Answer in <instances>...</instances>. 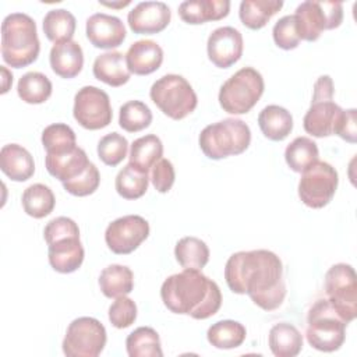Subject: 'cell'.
<instances>
[{
  "mask_svg": "<svg viewBox=\"0 0 357 357\" xmlns=\"http://www.w3.org/2000/svg\"><path fill=\"white\" fill-rule=\"evenodd\" d=\"M225 279L233 293L248 294L265 311L279 308L287 291L282 261L269 250L234 252L226 262Z\"/></svg>",
  "mask_w": 357,
  "mask_h": 357,
  "instance_id": "6da1fadb",
  "label": "cell"
},
{
  "mask_svg": "<svg viewBox=\"0 0 357 357\" xmlns=\"http://www.w3.org/2000/svg\"><path fill=\"white\" fill-rule=\"evenodd\" d=\"M160 297L169 311L194 319H208L222 305L218 283L197 269H184L169 276L160 287Z\"/></svg>",
  "mask_w": 357,
  "mask_h": 357,
  "instance_id": "7a4b0ae2",
  "label": "cell"
},
{
  "mask_svg": "<svg viewBox=\"0 0 357 357\" xmlns=\"http://www.w3.org/2000/svg\"><path fill=\"white\" fill-rule=\"evenodd\" d=\"M40 52L35 21L24 13H11L1 22V57L13 68L36 61Z\"/></svg>",
  "mask_w": 357,
  "mask_h": 357,
  "instance_id": "3957f363",
  "label": "cell"
},
{
  "mask_svg": "<svg viewBox=\"0 0 357 357\" xmlns=\"http://www.w3.org/2000/svg\"><path fill=\"white\" fill-rule=\"evenodd\" d=\"M199 148L209 159L219 160L243 153L251 142L250 127L240 119H225L206 126L198 138Z\"/></svg>",
  "mask_w": 357,
  "mask_h": 357,
  "instance_id": "277c9868",
  "label": "cell"
},
{
  "mask_svg": "<svg viewBox=\"0 0 357 357\" xmlns=\"http://www.w3.org/2000/svg\"><path fill=\"white\" fill-rule=\"evenodd\" d=\"M346 326L347 324L339 317L329 300L319 298L308 310L305 337L311 347L332 353L343 346Z\"/></svg>",
  "mask_w": 357,
  "mask_h": 357,
  "instance_id": "5b68a950",
  "label": "cell"
},
{
  "mask_svg": "<svg viewBox=\"0 0 357 357\" xmlns=\"http://www.w3.org/2000/svg\"><path fill=\"white\" fill-rule=\"evenodd\" d=\"M264 89L261 73L252 67H243L220 86L219 105L229 114H245L258 103Z\"/></svg>",
  "mask_w": 357,
  "mask_h": 357,
  "instance_id": "8992f818",
  "label": "cell"
},
{
  "mask_svg": "<svg viewBox=\"0 0 357 357\" xmlns=\"http://www.w3.org/2000/svg\"><path fill=\"white\" fill-rule=\"evenodd\" d=\"M149 96L160 112L173 120H183L198 105L191 84L178 74H166L156 79L151 86Z\"/></svg>",
  "mask_w": 357,
  "mask_h": 357,
  "instance_id": "52a82bcc",
  "label": "cell"
},
{
  "mask_svg": "<svg viewBox=\"0 0 357 357\" xmlns=\"http://www.w3.org/2000/svg\"><path fill=\"white\" fill-rule=\"evenodd\" d=\"M293 17L300 40L314 42L324 31L340 26L343 4L339 1L307 0L297 6Z\"/></svg>",
  "mask_w": 357,
  "mask_h": 357,
  "instance_id": "ba28073f",
  "label": "cell"
},
{
  "mask_svg": "<svg viewBox=\"0 0 357 357\" xmlns=\"http://www.w3.org/2000/svg\"><path fill=\"white\" fill-rule=\"evenodd\" d=\"M326 298L339 317L351 322L357 315V279L354 268L349 264H335L325 275Z\"/></svg>",
  "mask_w": 357,
  "mask_h": 357,
  "instance_id": "9c48e42d",
  "label": "cell"
},
{
  "mask_svg": "<svg viewBox=\"0 0 357 357\" xmlns=\"http://www.w3.org/2000/svg\"><path fill=\"white\" fill-rule=\"evenodd\" d=\"M339 176L332 165L317 160L301 173L298 181V197L304 205L312 209L326 206L337 188Z\"/></svg>",
  "mask_w": 357,
  "mask_h": 357,
  "instance_id": "30bf717a",
  "label": "cell"
},
{
  "mask_svg": "<svg viewBox=\"0 0 357 357\" xmlns=\"http://www.w3.org/2000/svg\"><path fill=\"white\" fill-rule=\"evenodd\" d=\"M106 329L92 317L74 319L63 339V353L68 357H98L106 344Z\"/></svg>",
  "mask_w": 357,
  "mask_h": 357,
  "instance_id": "8fae6325",
  "label": "cell"
},
{
  "mask_svg": "<svg viewBox=\"0 0 357 357\" xmlns=\"http://www.w3.org/2000/svg\"><path fill=\"white\" fill-rule=\"evenodd\" d=\"M73 116L86 130H100L112 123L113 112L109 95L96 86L86 85L74 96Z\"/></svg>",
  "mask_w": 357,
  "mask_h": 357,
  "instance_id": "7c38bea8",
  "label": "cell"
},
{
  "mask_svg": "<svg viewBox=\"0 0 357 357\" xmlns=\"http://www.w3.org/2000/svg\"><path fill=\"white\" fill-rule=\"evenodd\" d=\"M149 236V223L139 215L121 216L106 227L105 241L109 250L117 255L135 251Z\"/></svg>",
  "mask_w": 357,
  "mask_h": 357,
  "instance_id": "4fadbf2b",
  "label": "cell"
},
{
  "mask_svg": "<svg viewBox=\"0 0 357 357\" xmlns=\"http://www.w3.org/2000/svg\"><path fill=\"white\" fill-rule=\"evenodd\" d=\"M243 36L233 26L216 28L208 38V59L219 68H229L243 56Z\"/></svg>",
  "mask_w": 357,
  "mask_h": 357,
  "instance_id": "5bb4252c",
  "label": "cell"
},
{
  "mask_svg": "<svg viewBox=\"0 0 357 357\" xmlns=\"http://www.w3.org/2000/svg\"><path fill=\"white\" fill-rule=\"evenodd\" d=\"M172 20V11L163 1L138 3L127 15L128 26L138 35H155L162 32Z\"/></svg>",
  "mask_w": 357,
  "mask_h": 357,
  "instance_id": "9a60e30c",
  "label": "cell"
},
{
  "mask_svg": "<svg viewBox=\"0 0 357 357\" xmlns=\"http://www.w3.org/2000/svg\"><path fill=\"white\" fill-rule=\"evenodd\" d=\"M86 38L98 49L119 47L126 39V26L119 17L105 13L92 14L86 20Z\"/></svg>",
  "mask_w": 357,
  "mask_h": 357,
  "instance_id": "2e32d148",
  "label": "cell"
},
{
  "mask_svg": "<svg viewBox=\"0 0 357 357\" xmlns=\"http://www.w3.org/2000/svg\"><path fill=\"white\" fill-rule=\"evenodd\" d=\"M47 247L49 264L59 273L75 272L84 262L85 251L79 240V233L50 240Z\"/></svg>",
  "mask_w": 357,
  "mask_h": 357,
  "instance_id": "e0dca14e",
  "label": "cell"
},
{
  "mask_svg": "<svg viewBox=\"0 0 357 357\" xmlns=\"http://www.w3.org/2000/svg\"><path fill=\"white\" fill-rule=\"evenodd\" d=\"M342 112L343 109L333 100L311 103L303 119L305 132L315 138L333 135Z\"/></svg>",
  "mask_w": 357,
  "mask_h": 357,
  "instance_id": "ac0fdd59",
  "label": "cell"
},
{
  "mask_svg": "<svg viewBox=\"0 0 357 357\" xmlns=\"http://www.w3.org/2000/svg\"><path fill=\"white\" fill-rule=\"evenodd\" d=\"M126 61L128 71L135 75H148L155 73L163 63V50L162 47L151 40H137L134 42L127 53Z\"/></svg>",
  "mask_w": 357,
  "mask_h": 357,
  "instance_id": "d6986e66",
  "label": "cell"
},
{
  "mask_svg": "<svg viewBox=\"0 0 357 357\" xmlns=\"http://www.w3.org/2000/svg\"><path fill=\"white\" fill-rule=\"evenodd\" d=\"M49 61L56 75L66 79L74 78L81 73L84 66L82 47L73 39L54 43L50 49Z\"/></svg>",
  "mask_w": 357,
  "mask_h": 357,
  "instance_id": "ffe728a7",
  "label": "cell"
},
{
  "mask_svg": "<svg viewBox=\"0 0 357 357\" xmlns=\"http://www.w3.org/2000/svg\"><path fill=\"white\" fill-rule=\"evenodd\" d=\"M230 11L229 0H188L178 6V15L185 24L199 25L219 21Z\"/></svg>",
  "mask_w": 357,
  "mask_h": 357,
  "instance_id": "44dd1931",
  "label": "cell"
},
{
  "mask_svg": "<svg viewBox=\"0 0 357 357\" xmlns=\"http://www.w3.org/2000/svg\"><path fill=\"white\" fill-rule=\"evenodd\" d=\"M0 169L13 181H26L35 173V162L24 146L7 144L0 151Z\"/></svg>",
  "mask_w": 357,
  "mask_h": 357,
  "instance_id": "7402d4cb",
  "label": "cell"
},
{
  "mask_svg": "<svg viewBox=\"0 0 357 357\" xmlns=\"http://www.w3.org/2000/svg\"><path fill=\"white\" fill-rule=\"evenodd\" d=\"M89 163L91 160L88 159L86 152L79 146H75L73 151H68L66 153H46L45 158L46 170L61 183L78 177L88 167Z\"/></svg>",
  "mask_w": 357,
  "mask_h": 357,
  "instance_id": "603a6c76",
  "label": "cell"
},
{
  "mask_svg": "<svg viewBox=\"0 0 357 357\" xmlns=\"http://www.w3.org/2000/svg\"><path fill=\"white\" fill-rule=\"evenodd\" d=\"M92 73L96 79L113 88H119L127 84L131 75L127 67L126 54L116 50L99 54L93 61Z\"/></svg>",
  "mask_w": 357,
  "mask_h": 357,
  "instance_id": "cb8c5ba5",
  "label": "cell"
},
{
  "mask_svg": "<svg viewBox=\"0 0 357 357\" xmlns=\"http://www.w3.org/2000/svg\"><path fill=\"white\" fill-rule=\"evenodd\" d=\"M258 126L268 139L283 141L293 130V116L282 106L268 105L258 114Z\"/></svg>",
  "mask_w": 357,
  "mask_h": 357,
  "instance_id": "d4e9b609",
  "label": "cell"
},
{
  "mask_svg": "<svg viewBox=\"0 0 357 357\" xmlns=\"http://www.w3.org/2000/svg\"><path fill=\"white\" fill-rule=\"evenodd\" d=\"M269 349L276 357H294L303 349V335L289 322L273 325L268 336Z\"/></svg>",
  "mask_w": 357,
  "mask_h": 357,
  "instance_id": "484cf974",
  "label": "cell"
},
{
  "mask_svg": "<svg viewBox=\"0 0 357 357\" xmlns=\"http://www.w3.org/2000/svg\"><path fill=\"white\" fill-rule=\"evenodd\" d=\"M99 287L107 298L127 296L134 289V273L126 265H109L99 275Z\"/></svg>",
  "mask_w": 357,
  "mask_h": 357,
  "instance_id": "4316f807",
  "label": "cell"
},
{
  "mask_svg": "<svg viewBox=\"0 0 357 357\" xmlns=\"http://www.w3.org/2000/svg\"><path fill=\"white\" fill-rule=\"evenodd\" d=\"M282 7V0H243L238 8V17L244 26L258 31L264 28Z\"/></svg>",
  "mask_w": 357,
  "mask_h": 357,
  "instance_id": "83f0119b",
  "label": "cell"
},
{
  "mask_svg": "<svg viewBox=\"0 0 357 357\" xmlns=\"http://www.w3.org/2000/svg\"><path fill=\"white\" fill-rule=\"evenodd\" d=\"M163 144L155 134L137 138L130 148V165L141 172L148 173L153 165L162 159Z\"/></svg>",
  "mask_w": 357,
  "mask_h": 357,
  "instance_id": "f1b7e54d",
  "label": "cell"
},
{
  "mask_svg": "<svg viewBox=\"0 0 357 357\" xmlns=\"http://www.w3.org/2000/svg\"><path fill=\"white\" fill-rule=\"evenodd\" d=\"M247 331L245 326L233 319L218 321L209 326L206 332L208 342L216 349H236L245 340Z\"/></svg>",
  "mask_w": 357,
  "mask_h": 357,
  "instance_id": "f546056e",
  "label": "cell"
},
{
  "mask_svg": "<svg viewBox=\"0 0 357 357\" xmlns=\"http://www.w3.org/2000/svg\"><path fill=\"white\" fill-rule=\"evenodd\" d=\"M174 257L181 268L201 271L209 261V248L198 237H183L174 247Z\"/></svg>",
  "mask_w": 357,
  "mask_h": 357,
  "instance_id": "4dcf8cb0",
  "label": "cell"
},
{
  "mask_svg": "<svg viewBox=\"0 0 357 357\" xmlns=\"http://www.w3.org/2000/svg\"><path fill=\"white\" fill-rule=\"evenodd\" d=\"M21 204L24 212L35 219H42L50 215L56 205V198L53 191L40 183L32 184L22 192Z\"/></svg>",
  "mask_w": 357,
  "mask_h": 357,
  "instance_id": "1f68e13d",
  "label": "cell"
},
{
  "mask_svg": "<svg viewBox=\"0 0 357 357\" xmlns=\"http://www.w3.org/2000/svg\"><path fill=\"white\" fill-rule=\"evenodd\" d=\"M130 357H162V346L158 332L151 326H139L126 339Z\"/></svg>",
  "mask_w": 357,
  "mask_h": 357,
  "instance_id": "d6a6232c",
  "label": "cell"
},
{
  "mask_svg": "<svg viewBox=\"0 0 357 357\" xmlns=\"http://www.w3.org/2000/svg\"><path fill=\"white\" fill-rule=\"evenodd\" d=\"M52 91L53 86L50 79L39 71H29L24 74L17 85L18 96L29 105L45 103L50 98Z\"/></svg>",
  "mask_w": 357,
  "mask_h": 357,
  "instance_id": "836d02e7",
  "label": "cell"
},
{
  "mask_svg": "<svg viewBox=\"0 0 357 357\" xmlns=\"http://www.w3.org/2000/svg\"><path fill=\"white\" fill-rule=\"evenodd\" d=\"M318 146L308 137L294 138L284 151V160L287 166L296 173H303L318 160Z\"/></svg>",
  "mask_w": 357,
  "mask_h": 357,
  "instance_id": "e575fe53",
  "label": "cell"
},
{
  "mask_svg": "<svg viewBox=\"0 0 357 357\" xmlns=\"http://www.w3.org/2000/svg\"><path fill=\"white\" fill-rule=\"evenodd\" d=\"M75 26V17L66 8L50 10L43 18V32L46 38L54 43L71 40Z\"/></svg>",
  "mask_w": 357,
  "mask_h": 357,
  "instance_id": "d590c367",
  "label": "cell"
},
{
  "mask_svg": "<svg viewBox=\"0 0 357 357\" xmlns=\"http://www.w3.org/2000/svg\"><path fill=\"white\" fill-rule=\"evenodd\" d=\"M148 183V173L141 172L128 163L117 173L114 187L117 194L124 199H138L146 192Z\"/></svg>",
  "mask_w": 357,
  "mask_h": 357,
  "instance_id": "8d00e7d4",
  "label": "cell"
},
{
  "mask_svg": "<svg viewBox=\"0 0 357 357\" xmlns=\"http://www.w3.org/2000/svg\"><path fill=\"white\" fill-rule=\"evenodd\" d=\"M42 145L47 155L66 153L77 146V137L70 126L54 123L42 131Z\"/></svg>",
  "mask_w": 357,
  "mask_h": 357,
  "instance_id": "74e56055",
  "label": "cell"
},
{
  "mask_svg": "<svg viewBox=\"0 0 357 357\" xmlns=\"http://www.w3.org/2000/svg\"><path fill=\"white\" fill-rule=\"evenodd\" d=\"M152 123L151 109L141 100L126 102L119 112V124L127 132H138Z\"/></svg>",
  "mask_w": 357,
  "mask_h": 357,
  "instance_id": "f35d334b",
  "label": "cell"
},
{
  "mask_svg": "<svg viewBox=\"0 0 357 357\" xmlns=\"http://www.w3.org/2000/svg\"><path fill=\"white\" fill-rule=\"evenodd\" d=\"M128 152V141L119 132H110L98 142V156L107 166H117Z\"/></svg>",
  "mask_w": 357,
  "mask_h": 357,
  "instance_id": "ab89813d",
  "label": "cell"
},
{
  "mask_svg": "<svg viewBox=\"0 0 357 357\" xmlns=\"http://www.w3.org/2000/svg\"><path fill=\"white\" fill-rule=\"evenodd\" d=\"M100 184V174L98 167L91 162L88 167L75 178L64 181L63 187L67 192L75 197H86L93 194Z\"/></svg>",
  "mask_w": 357,
  "mask_h": 357,
  "instance_id": "60d3db41",
  "label": "cell"
},
{
  "mask_svg": "<svg viewBox=\"0 0 357 357\" xmlns=\"http://www.w3.org/2000/svg\"><path fill=\"white\" fill-rule=\"evenodd\" d=\"M137 319V304L127 296L117 297L109 307V321L117 329L131 326Z\"/></svg>",
  "mask_w": 357,
  "mask_h": 357,
  "instance_id": "b9f144b4",
  "label": "cell"
},
{
  "mask_svg": "<svg viewBox=\"0 0 357 357\" xmlns=\"http://www.w3.org/2000/svg\"><path fill=\"white\" fill-rule=\"evenodd\" d=\"M272 36L278 47L283 50L296 49L300 43V38L296 31V22L293 15L282 17L272 29Z\"/></svg>",
  "mask_w": 357,
  "mask_h": 357,
  "instance_id": "7bdbcfd3",
  "label": "cell"
},
{
  "mask_svg": "<svg viewBox=\"0 0 357 357\" xmlns=\"http://www.w3.org/2000/svg\"><path fill=\"white\" fill-rule=\"evenodd\" d=\"M151 181L156 191L165 194L169 192L174 184L176 173L172 162L169 159L158 160L153 167L151 169Z\"/></svg>",
  "mask_w": 357,
  "mask_h": 357,
  "instance_id": "ee69618b",
  "label": "cell"
},
{
  "mask_svg": "<svg viewBox=\"0 0 357 357\" xmlns=\"http://www.w3.org/2000/svg\"><path fill=\"white\" fill-rule=\"evenodd\" d=\"M335 134L342 139L354 144L357 141V110H343L335 128Z\"/></svg>",
  "mask_w": 357,
  "mask_h": 357,
  "instance_id": "f6af8a7d",
  "label": "cell"
},
{
  "mask_svg": "<svg viewBox=\"0 0 357 357\" xmlns=\"http://www.w3.org/2000/svg\"><path fill=\"white\" fill-rule=\"evenodd\" d=\"M335 93L333 88V81L329 75H321L315 85H314V92H312V100L314 102H324V100H332Z\"/></svg>",
  "mask_w": 357,
  "mask_h": 357,
  "instance_id": "bcb514c9",
  "label": "cell"
},
{
  "mask_svg": "<svg viewBox=\"0 0 357 357\" xmlns=\"http://www.w3.org/2000/svg\"><path fill=\"white\" fill-rule=\"evenodd\" d=\"M1 73H3V75H4V84H3V89H1V93H6V89H7V81L8 82H11L13 84V74H10L8 71H7V68L6 67H1Z\"/></svg>",
  "mask_w": 357,
  "mask_h": 357,
  "instance_id": "7dc6e473",
  "label": "cell"
},
{
  "mask_svg": "<svg viewBox=\"0 0 357 357\" xmlns=\"http://www.w3.org/2000/svg\"><path fill=\"white\" fill-rule=\"evenodd\" d=\"M103 6H107V7H124V6H128L130 1H124V3H120V4H114V3H100Z\"/></svg>",
  "mask_w": 357,
  "mask_h": 357,
  "instance_id": "c3c4849f",
  "label": "cell"
}]
</instances>
